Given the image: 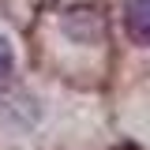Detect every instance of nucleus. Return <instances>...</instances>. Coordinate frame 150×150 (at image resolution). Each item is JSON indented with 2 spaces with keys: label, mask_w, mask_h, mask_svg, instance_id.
Returning <instances> with one entry per match:
<instances>
[{
  "label": "nucleus",
  "mask_w": 150,
  "mask_h": 150,
  "mask_svg": "<svg viewBox=\"0 0 150 150\" xmlns=\"http://www.w3.org/2000/svg\"><path fill=\"white\" fill-rule=\"evenodd\" d=\"M124 30H128V38L135 45H150V0H128Z\"/></svg>",
  "instance_id": "obj_1"
},
{
  "label": "nucleus",
  "mask_w": 150,
  "mask_h": 150,
  "mask_svg": "<svg viewBox=\"0 0 150 150\" xmlns=\"http://www.w3.org/2000/svg\"><path fill=\"white\" fill-rule=\"evenodd\" d=\"M11 71H15V53H11L8 38H0V83H4Z\"/></svg>",
  "instance_id": "obj_2"
}]
</instances>
